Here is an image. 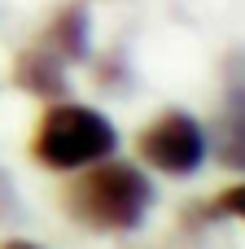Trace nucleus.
<instances>
[{
  "instance_id": "obj_1",
  "label": "nucleus",
  "mask_w": 245,
  "mask_h": 249,
  "mask_svg": "<svg viewBox=\"0 0 245 249\" xmlns=\"http://www.w3.org/2000/svg\"><path fill=\"white\" fill-rule=\"evenodd\" d=\"M66 206L92 232H136L153 206V184L132 162H92L83 179L66 193Z\"/></svg>"
},
{
  "instance_id": "obj_2",
  "label": "nucleus",
  "mask_w": 245,
  "mask_h": 249,
  "mask_svg": "<svg viewBox=\"0 0 245 249\" xmlns=\"http://www.w3.org/2000/svg\"><path fill=\"white\" fill-rule=\"evenodd\" d=\"M118 144L114 123L92 105H53L35 131V158L53 171H83Z\"/></svg>"
},
{
  "instance_id": "obj_3",
  "label": "nucleus",
  "mask_w": 245,
  "mask_h": 249,
  "mask_svg": "<svg viewBox=\"0 0 245 249\" xmlns=\"http://www.w3.org/2000/svg\"><path fill=\"white\" fill-rule=\"evenodd\" d=\"M140 158L162 175H193L206 162V131L184 109H167L158 123L140 131Z\"/></svg>"
},
{
  "instance_id": "obj_4",
  "label": "nucleus",
  "mask_w": 245,
  "mask_h": 249,
  "mask_svg": "<svg viewBox=\"0 0 245 249\" xmlns=\"http://www.w3.org/2000/svg\"><path fill=\"white\" fill-rule=\"evenodd\" d=\"M206 153H215V162L228 171H245V83L228 88L215 131L206 136Z\"/></svg>"
},
{
  "instance_id": "obj_5",
  "label": "nucleus",
  "mask_w": 245,
  "mask_h": 249,
  "mask_svg": "<svg viewBox=\"0 0 245 249\" xmlns=\"http://www.w3.org/2000/svg\"><path fill=\"white\" fill-rule=\"evenodd\" d=\"M44 44H48L66 66H70V61H88V53H92V13H88V4H66V9L53 18Z\"/></svg>"
},
{
  "instance_id": "obj_6",
  "label": "nucleus",
  "mask_w": 245,
  "mask_h": 249,
  "mask_svg": "<svg viewBox=\"0 0 245 249\" xmlns=\"http://www.w3.org/2000/svg\"><path fill=\"white\" fill-rule=\"evenodd\" d=\"M18 83L26 88V92H35V96H61L66 92V61L39 39L35 48H26L22 57H18Z\"/></svg>"
},
{
  "instance_id": "obj_7",
  "label": "nucleus",
  "mask_w": 245,
  "mask_h": 249,
  "mask_svg": "<svg viewBox=\"0 0 245 249\" xmlns=\"http://www.w3.org/2000/svg\"><path fill=\"white\" fill-rule=\"evenodd\" d=\"M22 214V201H18V188H13V179L0 171V223H9V219H18Z\"/></svg>"
},
{
  "instance_id": "obj_8",
  "label": "nucleus",
  "mask_w": 245,
  "mask_h": 249,
  "mask_svg": "<svg viewBox=\"0 0 245 249\" xmlns=\"http://www.w3.org/2000/svg\"><path fill=\"white\" fill-rule=\"evenodd\" d=\"M215 210H219V214H228V219H241V223H245V184H232V188L215 201Z\"/></svg>"
},
{
  "instance_id": "obj_9",
  "label": "nucleus",
  "mask_w": 245,
  "mask_h": 249,
  "mask_svg": "<svg viewBox=\"0 0 245 249\" xmlns=\"http://www.w3.org/2000/svg\"><path fill=\"white\" fill-rule=\"evenodd\" d=\"M0 249H44V245H31V241H4Z\"/></svg>"
}]
</instances>
